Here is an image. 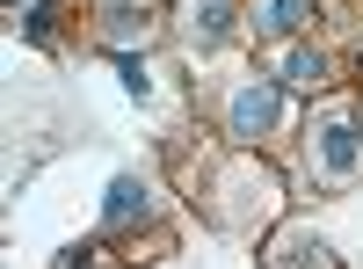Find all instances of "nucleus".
<instances>
[{"label": "nucleus", "mask_w": 363, "mask_h": 269, "mask_svg": "<svg viewBox=\"0 0 363 269\" xmlns=\"http://www.w3.org/2000/svg\"><path fill=\"white\" fill-rule=\"evenodd\" d=\"M269 124H277V87H269V80L240 87V95H233V131L255 138V131H269Z\"/></svg>", "instance_id": "obj_1"}, {"label": "nucleus", "mask_w": 363, "mask_h": 269, "mask_svg": "<svg viewBox=\"0 0 363 269\" xmlns=\"http://www.w3.org/2000/svg\"><path fill=\"white\" fill-rule=\"evenodd\" d=\"M320 153H327L335 175H349V168L363 160V131H356V124H327V131H320Z\"/></svg>", "instance_id": "obj_2"}, {"label": "nucleus", "mask_w": 363, "mask_h": 269, "mask_svg": "<svg viewBox=\"0 0 363 269\" xmlns=\"http://www.w3.org/2000/svg\"><path fill=\"white\" fill-rule=\"evenodd\" d=\"M269 269H320V241L313 233H284L277 255H269Z\"/></svg>", "instance_id": "obj_3"}, {"label": "nucleus", "mask_w": 363, "mask_h": 269, "mask_svg": "<svg viewBox=\"0 0 363 269\" xmlns=\"http://www.w3.org/2000/svg\"><path fill=\"white\" fill-rule=\"evenodd\" d=\"M138 212H145V190L131 182V175H116V182H109V212H102V219H109V226H124V219H138Z\"/></svg>", "instance_id": "obj_4"}, {"label": "nucleus", "mask_w": 363, "mask_h": 269, "mask_svg": "<svg viewBox=\"0 0 363 269\" xmlns=\"http://www.w3.org/2000/svg\"><path fill=\"white\" fill-rule=\"evenodd\" d=\"M306 15H313V0H269V8H262V29H269V37H291Z\"/></svg>", "instance_id": "obj_5"}, {"label": "nucleus", "mask_w": 363, "mask_h": 269, "mask_svg": "<svg viewBox=\"0 0 363 269\" xmlns=\"http://www.w3.org/2000/svg\"><path fill=\"white\" fill-rule=\"evenodd\" d=\"M284 73H291V87H306V95H313V87H327V58H320V51H291Z\"/></svg>", "instance_id": "obj_6"}, {"label": "nucleus", "mask_w": 363, "mask_h": 269, "mask_svg": "<svg viewBox=\"0 0 363 269\" xmlns=\"http://www.w3.org/2000/svg\"><path fill=\"white\" fill-rule=\"evenodd\" d=\"M203 37H225V0H203Z\"/></svg>", "instance_id": "obj_7"}, {"label": "nucleus", "mask_w": 363, "mask_h": 269, "mask_svg": "<svg viewBox=\"0 0 363 269\" xmlns=\"http://www.w3.org/2000/svg\"><path fill=\"white\" fill-rule=\"evenodd\" d=\"M22 29H29V37H51V8H44V0H37L29 15H22Z\"/></svg>", "instance_id": "obj_8"}, {"label": "nucleus", "mask_w": 363, "mask_h": 269, "mask_svg": "<svg viewBox=\"0 0 363 269\" xmlns=\"http://www.w3.org/2000/svg\"><path fill=\"white\" fill-rule=\"evenodd\" d=\"M116 73H124V87H131V95H145V87H153V80H145V66H138V58H124Z\"/></svg>", "instance_id": "obj_9"}]
</instances>
